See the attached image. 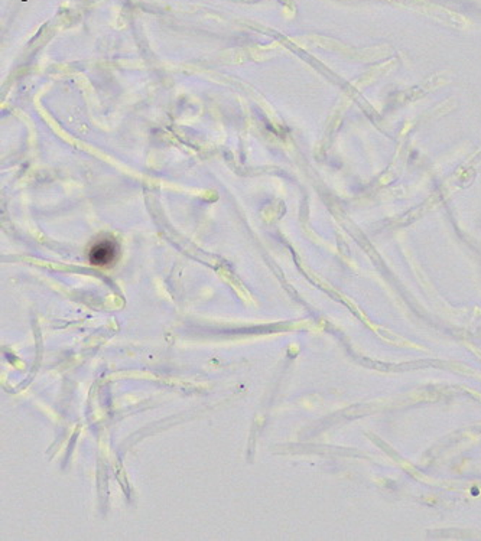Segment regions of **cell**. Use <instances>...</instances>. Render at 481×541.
Returning <instances> with one entry per match:
<instances>
[{
    "mask_svg": "<svg viewBox=\"0 0 481 541\" xmlns=\"http://www.w3.org/2000/svg\"><path fill=\"white\" fill-rule=\"evenodd\" d=\"M119 257V246L110 238L97 241L89 252V260L93 266L110 267L116 263Z\"/></svg>",
    "mask_w": 481,
    "mask_h": 541,
    "instance_id": "obj_1",
    "label": "cell"
}]
</instances>
